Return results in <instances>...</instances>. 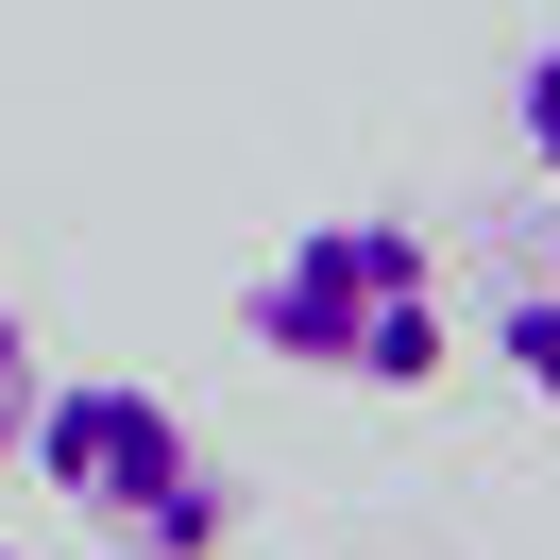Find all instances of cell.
Returning <instances> with one entry per match:
<instances>
[{
	"mask_svg": "<svg viewBox=\"0 0 560 560\" xmlns=\"http://www.w3.org/2000/svg\"><path fill=\"white\" fill-rule=\"evenodd\" d=\"M255 357H289V374H340V390H442L458 374V323H442V255L408 238V221L340 205L306 221V238L272 255V272L238 289Z\"/></svg>",
	"mask_w": 560,
	"mask_h": 560,
	"instance_id": "obj_1",
	"label": "cell"
},
{
	"mask_svg": "<svg viewBox=\"0 0 560 560\" xmlns=\"http://www.w3.org/2000/svg\"><path fill=\"white\" fill-rule=\"evenodd\" d=\"M18 458H35V492H69V526L119 544V560H221V526H238L205 424H187L171 390H137V374H51Z\"/></svg>",
	"mask_w": 560,
	"mask_h": 560,
	"instance_id": "obj_2",
	"label": "cell"
},
{
	"mask_svg": "<svg viewBox=\"0 0 560 560\" xmlns=\"http://www.w3.org/2000/svg\"><path fill=\"white\" fill-rule=\"evenodd\" d=\"M492 357L560 408V221H510V255H492Z\"/></svg>",
	"mask_w": 560,
	"mask_h": 560,
	"instance_id": "obj_3",
	"label": "cell"
},
{
	"mask_svg": "<svg viewBox=\"0 0 560 560\" xmlns=\"http://www.w3.org/2000/svg\"><path fill=\"white\" fill-rule=\"evenodd\" d=\"M510 137H526V171L560 187V35H544V51L510 69Z\"/></svg>",
	"mask_w": 560,
	"mask_h": 560,
	"instance_id": "obj_4",
	"label": "cell"
},
{
	"mask_svg": "<svg viewBox=\"0 0 560 560\" xmlns=\"http://www.w3.org/2000/svg\"><path fill=\"white\" fill-rule=\"evenodd\" d=\"M35 390H51V357H35V323L0 306V476H18V442H35Z\"/></svg>",
	"mask_w": 560,
	"mask_h": 560,
	"instance_id": "obj_5",
	"label": "cell"
},
{
	"mask_svg": "<svg viewBox=\"0 0 560 560\" xmlns=\"http://www.w3.org/2000/svg\"><path fill=\"white\" fill-rule=\"evenodd\" d=\"M0 560H18V544H0Z\"/></svg>",
	"mask_w": 560,
	"mask_h": 560,
	"instance_id": "obj_6",
	"label": "cell"
}]
</instances>
